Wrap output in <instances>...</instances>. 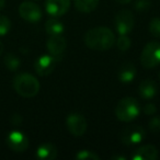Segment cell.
Returning a JSON list of instances; mask_svg holds the SVG:
<instances>
[{
  "instance_id": "cell-1",
  "label": "cell",
  "mask_w": 160,
  "mask_h": 160,
  "mask_svg": "<svg viewBox=\"0 0 160 160\" xmlns=\"http://www.w3.org/2000/svg\"><path fill=\"white\" fill-rule=\"evenodd\" d=\"M85 43L89 48L94 51H107L115 44V35L108 28H93L86 33Z\"/></svg>"
},
{
  "instance_id": "cell-10",
  "label": "cell",
  "mask_w": 160,
  "mask_h": 160,
  "mask_svg": "<svg viewBox=\"0 0 160 160\" xmlns=\"http://www.w3.org/2000/svg\"><path fill=\"white\" fill-rule=\"evenodd\" d=\"M66 38L62 35H53L47 40L46 47L49 55H52L56 60L62 57V53L66 49Z\"/></svg>"
},
{
  "instance_id": "cell-8",
  "label": "cell",
  "mask_w": 160,
  "mask_h": 160,
  "mask_svg": "<svg viewBox=\"0 0 160 160\" xmlns=\"http://www.w3.org/2000/svg\"><path fill=\"white\" fill-rule=\"evenodd\" d=\"M7 145L16 152H23L29 147V139L27 135L19 131H12L7 136Z\"/></svg>"
},
{
  "instance_id": "cell-13",
  "label": "cell",
  "mask_w": 160,
  "mask_h": 160,
  "mask_svg": "<svg viewBox=\"0 0 160 160\" xmlns=\"http://www.w3.org/2000/svg\"><path fill=\"white\" fill-rule=\"evenodd\" d=\"M158 158V150L152 145H144L137 148L132 155L133 160H156Z\"/></svg>"
},
{
  "instance_id": "cell-6",
  "label": "cell",
  "mask_w": 160,
  "mask_h": 160,
  "mask_svg": "<svg viewBox=\"0 0 160 160\" xmlns=\"http://www.w3.org/2000/svg\"><path fill=\"white\" fill-rule=\"evenodd\" d=\"M66 125L69 133L73 136H82L87 131V121L79 113H71L67 116Z\"/></svg>"
},
{
  "instance_id": "cell-17",
  "label": "cell",
  "mask_w": 160,
  "mask_h": 160,
  "mask_svg": "<svg viewBox=\"0 0 160 160\" xmlns=\"http://www.w3.org/2000/svg\"><path fill=\"white\" fill-rule=\"evenodd\" d=\"M45 30L51 36L62 35L65 30L64 23L58 19V17H53L45 22Z\"/></svg>"
},
{
  "instance_id": "cell-24",
  "label": "cell",
  "mask_w": 160,
  "mask_h": 160,
  "mask_svg": "<svg viewBox=\"0 0 160 160\" xmlns=\"http://www.w3.org/2000/svg\"><path fill=\"white\" fill-rule=\"evenodd\" d=\"M150 0H136V2L134 3V8L139 12H146L150 8Z\"/></svg>"
},
{
  "instance_id": "cell-30",
  "label": "cell",
  "mask_w": 160,
  "mask_h": 160,
  "mask_svg": "<svg viewBox=\"0 0 160 160\" xmlns=\"http://www.w3.org/2000/svg\"><path fill=\"white\" fill-rule=\"evenodd\" d=\"M2 52H3V44H2V42L0 41V55L2 54Z\"/></svg>"
},
{
  "instance_id": "cell-25",
  "label": "cell",
  "mask_w": 160,
  "mask_h": 160,
  "mask_svg": "<svg viewBox=\"0 0 160 160\" xmlns=\"http://www.w3.org/2000/svg\"><path fill=\"white\" fill-rule=\"evenodd\" d=\"M149 129L153 133H159L160 132V116H153L149 121Z\"/></svg>"
},
{
  "instance_id": "cell-4",
  "label": "cell",
  "mask_w": 160,
  "mask_h": 160,
  "mask_svg": "<svg viewBox=\"0 0 160 160\" xmlns=\"http://www.w3.org/2000/svg\"><path fill=\"white\" fill-rule=\"evenodd\" d=\"M140 62L147 69L155 68L160 64L159 42H150L144 47L140 55Z\"/></svg>"
},
{
  "instance_id": "cell-2",
  "label": "cell",
  "mask_w": 160,
  "mask_h": 160,
  "mask_svg": "<svg viewBox=\"0 0 160 160\" xmlns=\"http://www.w3.org/2000/svg\"><path fill=\"white\" fill-rule=\"evenodd\" d=\"M13 88L17 93L23 98H33L40 91V82L34 76L22 72L14 77Z\"/></svg>"
},
{
  "instance_id": "cell-19",
  "label": "cell",
  "mask_w": 160,
  "mask_h": 160,
  "mask_svg": "<svg viewBox=\"0 0 160 160\" xmlns=\"http://www.w3.org/2000/svg\"><path fill=\"white\" fill-rule=\"evenodd\" d=\"M5 64L10 70H17L20 67V59L14 54H8L5 57Z\"/></svg>"
},
{
  "instance_id": "cell-16",
  "label": "cell",
  "mask_w": 160,
  "mask_h": 160,
  "mask_svg": "<svg viewBox=\"0 0 160 160\" xmlns=\"http://www.w3.org/2000/svg\"><path fill=\"white\" fill-rule=\"evenodd\" d=\"M36 157L41 160H53L57 157V148L52 142H45L38 146Z\"/></svg>"
},
{
  "instance_id": "cell-18",
  "label": "cell",
  "mask_w": 160,
  "mask_h": 160,
  "mask_svg": "<svg viewBox=\"0 0 160 160\" xmlns=\"http://www.w3.org/2000/svg\"><path fill=\"white\" fill-rule=\"evenodd\" d=\"M99 5V0H75V6L78 11L83 13L92 12Z\"/></svg>"
},
{
  "instance_id": "cell-11",
  "label": "cell",
  "mask_w": 160,
  "mask_h": 160,
  "mask_svg": "<svg viewBox=\"0 0 160 160\" xmlns=\"http://www.w3.org/2000/svg\"><path fill=\"white\" fill-rule=\"evenodd\" d=\"M56 62H57V60L52 55H42L36 59L35 64H34V69H35L38 75L45 77V76H48L54 70Z\"/></svg>"
},
{
  "instance_id": "cell-22",
  "label": "cell",
  "mask_w": 160,
  "mask_h": 160,
  "mask_svg": "<svg viewBox=\"0 0 160 160\" xmlns=\"http://www.w3.org/2000/svg\"><path fill=\"white\" fill-rule=\"evenodd\" d=\"M11 29V22L9 18L5 16H0V36H3Z\"/></svg>"
},
{
  "instance_id": "cell-29",
  "label": "cell",
  "mask_w": 160,
  "mask_h": 160,
  "mask_svg": "<svg viewBox=\"0 0 160 160\" xmlns=\"http://www.w3.org/2000/svg\"><path fill=\"white\" fill-rule=\"evenodd\" d=\"M6 5V0H0V10L2 9Z\"/></svg>"
},
{
  "instance_id": "cell-9",
  "label": "cell",
  "mask_w": 160,
  "mask_h": 160,
  "mask_svg": "<svg viewBox=\"0 0 160 160\" xmlns=\"http://www.w3.org/2000/svg\"><path fill=\"white\" fill-rule=\"evenodd\" d=\"M145 138V131L138 125L128 126L122 132L121 139L125 145H137Z\"/></svg>"
},
{
  "instance_id": "cell-28",
  "label": "cell",
  "mask_w": 160,
  "mask_h": 160,
  "mask_svg": "<svg viewBox=\"0 0 160 160\" xmlns=\"http://www.w3.org/2000/svg\"><path fill=\"white\" fill-rule=\"evenodd\" d=\"M112 159H121V160H126V158H125V157H121V156H113V157H112Z\"/></svg>"
},
{
  "instance_id": "cell-12",
  "label": "cell",
  "mask_w": 160,
  "mask_h": 160,
  "mask_svg": "<svg viewBox=\"0 0 160 160\" xmlns=\"http://www.w3.org/2000/svg\"><path fill=\"white\" fill-rule=\"evenodd\" d=\"M70 8V0H46L45 9L52 17H62Z\"/></svg>"
},
{
  "instance_id": "cell-5",
  "label": "cell",
  "mask_w": 160,
  "mask_h": 160,
  "mask_svg": "<svg viewBox=\"0 0 160 160\" xmlns=\"http://www.w3.org/2000/svg\"><path fill=\"white\" fill-rule=\"evenodd\" d=\"M115 29L120 35L128 34L135 25L134 16L129 10H122L115 17Z\"/></svg>"
},
{
  "instance_id": "cell-26",
  "label": "cell",
  "mask_w": 160,
  "mask_h": 160,
  "mask_svg": "<svg viewBox=\"0 0 160 160\" xmlns=\"http://www.w3.org/2000/svg\"><path fill=\"white\" fill-rule=\"evenodd\" d=\"M157 109H156V105L152 104V103H148L144 107V113L146 115H152V114L156 113Z\"/></svg>"
},
{
  "instance_id": "cell-27",
  "label": "cell",
  "mask_w": 160,
  "mask_h": 160,
  "mask_svg": "<svg viewBox=\"0 0 160 160\" xmlns=\"http://www.w3.org/2000/svg\"><path fill=\"white\" fill-rule=\"evenodd\" d=\"M116 2L121 3V5H126V3H129L132 0H115Z\"/></svg>"
},
{
  "instance_id": "cell-14",
  "label": "cell",
  "mask_w": 160,
  "mask_h": 160,
  "mask_svg": "<svg viewBox=\"0 0 160 160\" xmlns=\"http://www.w3.org/2000/svg\"><path fill=\"white\" fill-rule=\"evenodd\" d=\"M139 94L142 99L145 100H150L153 97L157 94L158 92V87L157 83L151 79H145L144 81H142L139 85Z\"/></svg>"
},
{
  "instance_id": "cell-3",
  "label": "cell",
  "mask_w": 160,
  "mask_h": 160,
  "mask_svg": "<svg viewBox=\"0 0 160 160\" xmlns=\"http://www.w3.org/2000/svg\"><path fill=\"white\" fill-rule=\"evenodd\" d=\"M140 113V105L137 100L131 97L123 98L118 101L115 108V115L122 122H131Z\"/></svg>"
},
{
  "instance_id": "cell-31",
  "label": "cell",
  "mask_w": 160,
  "mask_h": 160,
  "mask_svg": "<svg viewBox=\"0 0 160 160\" xmlns=\"http://www.w3.org/2000/svg\"><path fill=\"white\" fill-rule=\"evenodd\" d=\"M159 79H160V72H159Z\"/></svg>"
},
{
  "instance_id": "cell-20",
  "label": "cell",
  "mask_w": 160,
  "mask_h": 160,
  "mask_svg": "<svg viewBox=\"0 0 160 160\" xmlns=\"http://www.w3.org/2000/svg\"><path fill=\"white\" fill-rule=\"evenodd\" d=\"M76 158L79 160H99L100 159V157H99L94 151L87 150V149L78 151L77 155H76Z\"/></svg>"
},
{
  "instance_id": "cell-21",
  "label": "cell",
  "mask_w": 160,
  "mask_h": 160,
  "mask_svg": "<svg viewBox=\"0 0 160 160\" xmlns=\"http://www.w3.org/2000/svg\"><path fill=\"white\" fill-rule=\"evenodd\" d=\"M149 32L155 38H160V18H153L149 22Z\"/></svg>"
},
{
  "instance_id": "cell-23",
  "label": "cell",
  "mask_w": 160,
  "mask_h": 160,
  "mask_svg": "<svg viewBox=\"0 0 160 160\" xmlns=\"http://www.w3.org/2000/svg\"><path fill=\"white\" fill-rule=\"evenodd\" d=\"M116 44H118V49H121V51H123V52L127 51V49L131 47V40H129V38L127 36V34L120 35V38H118Z\"/></svg>"
},
{
  "instance_id": "cell-15",
  "label": "cell",
  "mask_w": 160,
  "mask_h": 160,
  "mask_svg": "<svg viewBox=\"0 0 160 160\" xmlns=\"http://www.w3.org/2000/svg\"><path fill=\"white\" fill-rule=\"evenodd\" d=\"M118 77L122 83H131L136 77V68L132 62H124L120 67L118 72Z\"/></svg>"
},
{
  "instance_id": "cell-7",
  "label": "cell",
  "mask_w": 160,
  "mask_h": 160,
  "mask_svg": "<svg viewBox=\"0 0 160 160\" xmlns=\"http://www.w3.org/2000/svg\"><path fill=\"white\" fill-rule=\"evenodd\" d=\"M19 13L23 20L31 23L38 22L42 19V10L38 5L32 1H24L21 3L19 7Z\"/></svg>"
}]
</instances>
